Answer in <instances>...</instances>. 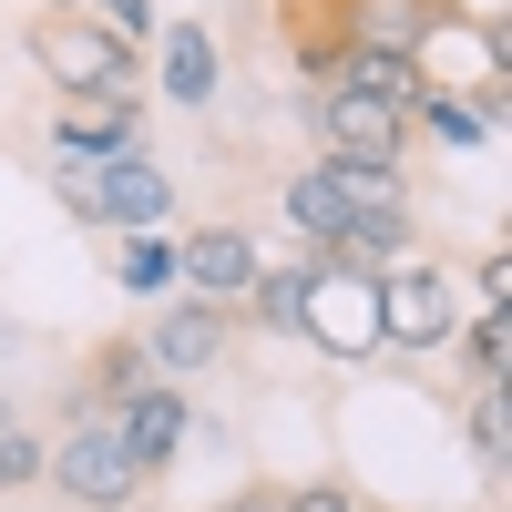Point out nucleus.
Instances as JSON below:
<instances>
[{
	"label": "nucleus",
	"mask_w": 512,
	"mask_h": 512,
	"mask_svg": "<svg viewBox=\"0 0 512 512\" xmlns=\"http://www.w3.org/2000/svg\"><path fill=\"white\" fill-rule=\"evenodd\" d=\"M410 123H431V134H451V144H482V134H492V123H482L472 103H451V93H441V82H431V93H420V103H410Z\"/></svg>",
	"instance_id": "17"
},
{
	"label": "nucleus",
	"mask_w": 512,
	"mask_h": 512,
	"mask_svg": "<svg viewBox=\"0 0 512 512\" xmlns=\"http://www.w3.org/2000/svg\"><path fill=\"white\" fill-rule=\"evenodd\" d=\"M52 11H62V0H52Z\"/></svg>",
	"instance_id": "24"
},
{
	"label": "nucleus",
	"mask_w": 512,
	"mask_h": 512,
	"mask_svg": "<svg viewBox=\"0 0 512 512\" xmlns=\"http://www.w3.org/2000/svg\"><path fill=\"white\" fill-rule=\"evenodd\" d=\"M41 482V441L31 431H0V492H31Z\"/></svg>",
	"instance_id": "21"
},
{
	"label": "nucleus",
	"mask_w": 512,
	"mask_h": 512,
	"mask_svg": "<svg viewBox=\"0 0 512 512\" xmlns=\"http://www.w3.org/2000/svg\"><path fill=\"white\" fill-rule=\"evenodd\" d=\"M31 62H41V82H52V93H72V103H123V82H134V41H113L93 11H41L31 21Z\"/></svg>",
	"instance_id": "1"
},
{
	"label": "nucleus",
	"mask_w": 512,
	"mask_h": 512,
	"mask_svg": "<svg viewBox=\"0 0 512 512\" xmlns=\"http://www.w3.org/2000/svg\"><path fill=\"white\" fill-rule=\"evenodd\" d=\"M502 349H512V328H502V308H482L472 328H461V369H472V390L502 379Z\"/></svg>",
	"instance_id": "15"
},
{
	"label": "nucleus",
	"mask_w": 512,
	"mask_h": 512,
	"mask_svg": "<svg viewBox=\"0 0 512 512\" xmlns=\"http://www.w3.org/2000/svg\"><path fill=\"white\" fill-rule=\"evenodd\" d=\"M134 390H144V349H134V338H103V349H93V379H82V420H93V410H123Z\"/></svg>",
	"instance_id": "14"
},
{
	"label": "nucleus",
	"mask_w": 512,
	"mask_h": 512,
	"mask_svg": "<svg viewBox=\"0 0 512 512\" xmlns=\"http://www.w3.org/2000/svg\"><path fill=\"white\" fill-rule=\"evenodd\" d=\"M41 482H52L62 502H82V512H134V492H144V472H134V451H123V431L93 410V420H72V431L41 451Z\"/></svg>",
	"instance_id": "2"
},
{
	"label": "nucleus",
	"mask_w": 512,
	"mask_h": 512,
	"mask_svg": "<svg viewBox=\"0 0 512 512\" xmlns=\"http://www.w3.org/2000/svg\"><path fill=\"white\" fill-rule=\"evenodd\" d=\"M175 277H195V297H216V308H236L256 287V236L246 226H195L175 246Z\"/></svg>",
	"instance_id": "8"
},
{
	"label": "nucleus",
	"mask_w": 512,
	"mask_h": 512,
	"mask_svg": "<svg viewBox=\"0 0 512 512\" xmlns=\"http://www.w3.org/2000/svg\"><path fill=\"white\" fill-rule=\"evenodd\" d=\"M134 134H144L134 103H72L52 144H62V164H123V154H134Z\"/></svg>",
	"instance_id": "12"
},
{
	"label": "nucleus",
	"mask_w": 512,
	"mask_h": 512,
	"mask_svg": "<svg viewBox=\"0 0 512 512\" xmlns=\"http://www.w3.org/2000/svg\"><path fill=\"white\" fill-rule=\"evenodd\" d=\"M287 512H369V502H359L349 482H328V472H318V482H287Z\"/></svg>",
	"instance_id": "22"
},
{
	"label": "nucleus",
	"mask_w": 512,
	"mask_h": 512,
	"mask_svg": "<svg viewBox=\"0 0 512 512\" xmlns=\"http://www.w3.org/2000/svg\"><path fill=\"white\" fill-rule=\"evenodd\" d=\"M318 93H359V103H379V113H400V123H410V103L431 93V72H420V52H390V41H369V31H359L349 52L328 62Z\"/></svg>",
	"instance_id": "7"
},
{
	"label": "nucleus",
	"mask_w": 512,
	"mask_h": 512,
	"mask_svg": "<svg viewBox=\"0 0 512 512\" xmlns=\"http://www.w3.org/2000/svg\"><path fill=\"white\" fill-rule=\"evenodd\" d=\"M308 123H318V164H379V175H400V154H410V123L359 103V93H318Z\"/></svg>",
	"instance_id": "5"
},
{
	"label": "nucleus",
	"mask_w": 512,
	"mask_h": 512,
	"mask_svg": "<svg viewBox=\"0 0 512 512\" xmlns=\"http://www.w3.org/2000/svg\"><path fill=\"white\" fill-rule=\"evenodd\" d=\"M451 328H461V308H451V277L441 267H420V256H400V267H379V349H451Z\"/></svg>",
	"instance_id": "3"
},
{
	"label": "nucleus",
	"mask_w": 512,
	"mask_h": 512,
	"mask_svg": "<svg viewBox=\"0 0 512 512\" xmlns=\"http://www.w3.org/2000/svg\"><path fill=\"white\" fill-rule=\"evenodd\" d=\"M297 338H318L328 359H359V349H379V277L318 267V277H308V297H297Z\"/></svg>",
	"instance_id": "4"
},
{
	"label": "nucleus",
	"mask_w": 512,
	"mask_h": 512,
	"mask_svg": "<svg viewBox=\"0 0 512 512\" xmlns=\"http://www.w3.org/2000/svg\"><path fill=\"white\" fill-rule=\"evenodd\" d=\"M226 338H236V308H216V297H175V308H164L134 349L164 369V390H175V379H195L205 359H226Z\"/></svg>",
	"instance_id": "6"
},
{
	"label": "nucleus",
	"mask_w": 512,
	"mask_h": 512,
	"mask_svg": "<svg viewBox=\"0 0 512 512\" xmlns=\"http://www.w3.org/2000/svg\"><path fill=\"white\" fill-rule=\"evenodd\" d=\"M72 11H93L113 41H134V52H144V31H154V0H72Z\"/></svg>",
	"instance_id": "20"
},
{
	"label": "nucleus",
	"mask_w": 512,
	"mask_h": 512,
	"mask_svg": "<svg viewBox=\"0 0 512 512\" xmlns=\"http://www.w3.org/2000/svg\"><path fill=\"white\" fill-rule=\"evenodd\" d=\"M123 287H134V297H164V287H175V246H164V236H134V246H123Z\"/></svg>",
	"instance_id": "18"
},
{
	"label": "nucleus",
	"mask_w": 512,
	"mask_h": 512,
	"mask_svg": "<svg viewBox=\"0 0 512 512\" xmlns=\"http://www.w3.org/2000/svg\"><path fill=\"white\" fill-rule=\"evenodd\" d=\"M103 420L123 431V451H134V472H144V482L185 451V390H164V379H144V390L123 400V410H103Z\"/></svg>",
	"instance_id": "10"
},
{
	"label": "nucleus",
	"mask_w": 512,
	"mask_h": 512,
	"mask_svg": "<svg viewBox=\"0 0 512 512\" xmlns=\"http://www.w3.org/2000/svg\"><path fill=\"white\" fill-rule=\"evenodd\" d=\"M297 297H308V267H277V277L256 267V287H246V308L267 318V328H297Z\"/></svg>",
	"instance_id": "16"
},
{
	"label": "nucleus",
	"mask_w": 512,
	"mask_h": 512,
	"mask_svg": "<svg viewBox=\"0 0 512 512\" xmlns=\"http://www.w3.org/2000/svg\"><path fill=\"white\" fill-rule=\"evenodd\" d=\"M369 11H379V0H277V21L297 31V62H308L318 82H328V62L369 31Z\"/></svg>",
	"instance_id": "11"
},
{
	"label": "nucleus",
	"mask_w": 512,
	"mask_h": 512,
	"mask_svg": "<svg viewBox=\"0 0 512 512\" xmlns=\"http://www.w3.org/2000/svg\"><path fill=\"white\" fill-rule=\"evenodd\" d=\"M226 512H287V492H277V482H246V492H236Z\"/></svg>",
	"instance_id": "23"
},
{
	"label": "nucleus",
	"mask_w": 512,
	"mask_h": 512,
	"mask_svg": "<svg viewBox=\"0 0 512 512\" xmlns=\"http://www.w3.org/2000/svg\"><path fill=\"white\" fill-rule=\"evenodd\" d=\"M164 93H175V103H205V93H216V41H205L195 21L164 31Z\"/></svg>",
	"instance_id": "13"
},
{
	"label": "nucleus",
	"mask_w": 512,
	"mask_h": 512,
	"mask_svg": "<svg viewBox=\"0 0 512 512\" xmlns=\"http://www.w3.org/2000/svg\"><path fill=\"white\" fill-rule=\"evenodd\" d=\"M164 216H175V185L154 175L144 154H123V164H103L93 175V226H123V236H154Z\"/></svg>",
	"instance_id": "9"
},
{
	"label": "nucleus",
	"mask_w": 512,
	"mask_h": 512,
	"mask_svg": "<svg viewBox=\"0 0 512 512\" xmlns=\"http://www.w3.org/2000/svg\"><path fill=\"white\" fill-rule=\"evenodd\" d=\"M502 441H512V420H502V379H492V390H472V451L492 472H502Z\"/></svg>",
	"instance_id": "19"
}]
</instances>
